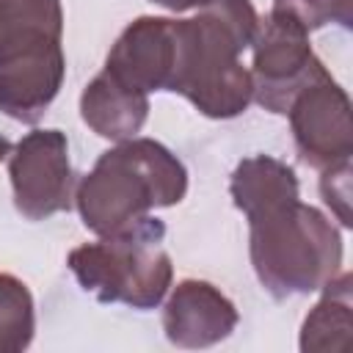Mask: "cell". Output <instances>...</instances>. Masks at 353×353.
<instances>
[{
    "label": "cell",
    "instance_id": "6da1fadb",
    "mask_svg": "<svg viewBox=\"0 0 353 353\" xmlns=\"http://www.w3.org/2000/svg\"><path fill=\"white\" fill-rule=\"evenodd\" d=\"M188 193L182 160L154 138H127L102 152L80 179L74 204L97 237L110 234L157 207H174Z\"/></svg>",
    "mask_w": 353,
    "mask_h": 353
},
{
    "label": "cell",
    "instance_id": "7a4b0ae2",
    "mask_svg": "<svg viewBox=\"0 0 353 353\" xmlns=\"http://www.w3.org/2000/svg\"><path fill=\"white\" fill-rule=\"evenodd\" d=\"M248 254L259 284L279 301L317 292L342 270L339 229L301 199L248 215Z\"/></svg>",
    "mask_w": 353,
    "mask_h": 353
},
{
    "label": "cell",
    "instance_id": "3957f363",
    "mask_svg": "<svg viewBox=\"0 0 353 353\" xmlns=\"http://www.w3.org/2000/svg\"><path fill=\"white\" fill-rule=\"evenodd\" d=\"M165 223L143 215L97 243L69 251L66 265L77 284L102 303H127L132 309H154L174 279L165 251Z\"/></svg>",
    "mask_w": 353,
    "mask_h": 353
},
{
    "label": "cell",
    "instance_id": "277c9868",
    "mask_svg": "<svg viewBox=\"0 0 353 353\" xmlns=\"http://www.w3.org/2000/svg\"><path fill=\"white\" fill-rule=\"evenodd\" d=\"M245 47L218 19L199 11L176 19V63L168 91L182 94L207 119H234L251 105V72L243 66Z\"/></svg>",
    "mask_w": 353,
    "mask_h": 353
},
{
    "label": "cell",
    "instance_id": "5b68a950",
    "mask_svg": "<svg viewBox=\"0 0 353 353\" xmlns=\"http://www.w3.org/2000/svg\"><path fill=\"white\" fill-rule=\"evenodd\" d=\"M251 47V99L270 113L287 116L295 94L328 74L325 63L309 44V30L284 14L270 11L259 19Z\"/></svg>",
    "mask_w": 353,
    "mask_h": 353
},
{
    "label": "cell",
    "instance_id": "8992f818",
    "mask_svg": "<svg viewBox=\"0 0 353 353\" xmlns=\"http://www.w3.org/2000/svg\"><path fill=\"white\" fill-rule=\"evenodd\" d=\"M14 207L28 221L66 212L74 199L69 141L61 130H33L8 154Z\"/></svg>",
    "mask_w": 353,
    "mask_h": 353
},
{
    "label": "cell",
    "instance_id": "52a82bcc",
    "mask_svg": "<svg viewBox=\"0 0 353 353\" xmlns=\"http://www.w3.org/2000/svg\"><path fill=\"white\" fill-rule=\"evenodd\" d=\"M298 157L309 168H328L350 160L353 154V121L350 99L345 88L328 74L301 88L287 110Z\"/></svg>",
    "mask_w": 353,
    "mask_h": 353
},
{
    "label": "cell",
    "instance_id": "ba28073f",
    "mask_svg": "<svg viewBox=\"0 0 353 353\" xmlns=\"http://www.w3.org/2000/svg\"><path fill=\"white\" fill-rule=\"evenodd\" d=\"M176 63V19L138 17L110 47L105 72L135 91H168Z\"/></svg>",
    "mask_w": 353,
    "mask_h": 353
},
{
    "label": "cell",
    "instance_id": "9c48e42d",
    "mask_svg": "<svg viewBox=\"0 0 353 353\" xmlns=\"http://www.w3.org/2000/svg\"><path fill=\"white\" fill-rule=\"evenodd\" d=\"M237 306L210 281H179L163 306V331L171 345L199 350L223 342L237 328Z\"/></svg>",
    "mask_w": 353,
    "mask_h": 353
},
{
    "label": "cell",
    "instance_id": "30bf717a",
    "mask_svg": "<svg viewBox=\"0 0 353 353\" xmlns=\"http://www.w3.org/2000/svg\"><path fill=\"white\" fill-rule=\"evenodd\" d=\"M63 74V47L0 66V110L14 121L36 124L58 97Z\"/></svg>",
    "mask_w": 353,
    "mask_h": 353
},
{
    "label": "cell",
    "instance_id": "8fae6325",
    "mask_svg": "<svg viewBox=\"0 0 353 353\" xmlns=\"http://www.w3.org/2000/svg\"><path fill=\"white\" fill-rule=\"evenodd\" d=\"M61 0H0V66L61 47Z\"/></svg>",
    "mask_w": 353,
    "mask_h": 353
},
{
    "label": "cell",
    "instance_id": "7c38bea8",
    "mask_svg": "<svg viewBox=\"0 0 353 353\" xmlns=\"http://www.w3.org/2000/svg\"><path fill=\"white\" fill-rule=\"evenodd\" d=\"M80 116L99 138L119 143L141 132L149 116V94L119 83L102 69L80 94Z\"/></svg>",
    "mask_w": 353,
    "mask_h": 353
},
{
    "label": "cell",
    "instance_id": "4fadbf2b",
    "mask_svg": "<svg viewBox=\"0 0 353 353\" xmlns=\"http://www.w3.org/2000/svg\"><path fill=\"white\" fill-rule=\"evenodd\" d=\"M350 273L339 270L320 290V301L303 317L301 325V350L303 353H345L353 339V298H350Z\"/></svg>",
    "mask_w": 353,
    "mask_h": 353
},
{
    "label": "cell",
    "instance_id": "5bb4252c",
    "mask_svg": "<svg viewBox=\"0 0 353 353\" xmlns=\"http://www.w3.org/2000/svg\"><path fill=\"white\" fill-rule=\"evenodd\" d=\"M229 193L234 207L248 218L254 212H262L273 204L301 199L298 196V179L295 171L270 154H254L237 163L229 179Z\"/></svg>",
    "mask_w": 353,
    "mask_h": 353
},
{
    "label": "cell",
    "instance_id": "9a60e30c",
    "mask_svg": "<svg viewBox=\"0 0 353 353\" xmlns=\"http://www.w3.org/2000/svg\"><path fill=\"white\" fill-rule=\"evenodd\" d=\"M36 312L28 284L0 273V353H19L33 342Z\"/></svg>",
    "mask_w": 353,
    "mask_h": 353
},
{
    "label": "cell",
    "instance_id": "2e32d148",
    "mask_svg": "<svg viewBox=\"0 0 353 353\" xmlns=\"http://www.w3.org/2000/svg\"><path fill=\"white\" fill-rule=\"evenodd\" d=\"M273 11L295 19L303 30H317L331 22L350 28L353 22V0H273Z\"/></svg>",
    "mask_w": 353,
    "mask_h": 353
},
{
    "label": "cell",
    "instance_id": "e0dca14e",
    "mask_svg": "<svg viewBox=\"0 0 353 353\" xmlns=\"http://www.w3.org/2000/svg\"><path fill=\"white\" fill-rule=\"evenodd\" d=\"M199 11L210 14L226 30H232V36L243 47H251V41L256 36V28H259V14H256L251 0H207Z\"/></svg>",
    "mask_w": 353,
    "mask_h": 353
},
{
    "label": "cell",
    "instance_id": "ac0fdd59",
    "mask_svg": "<svg viewBox=\"0 0 353 353\" xmlns=\"http://www.w3.org/2000/svg\"><path fill=\"white\" fill-rule=\"evenodd\" d=\"M350 171H353L350 160H342V163L323 168V176H320V196L331 207V212L336 215V221L342 226H353V218H350Z\"/></svg>",
    "mask_w": 353,
    "mask_h": 353
},
{
    "label": "cell",
    "instance_id": "d6986e66",
    "mask_svg": "<svg viewBox=\"0 0 353 353\" xmlns=\"http://www.w3.org/2000/svg\"><path fill=\"white\" fill-rule=\"evenodd\" d=\"M152 3H157V6H163V8H168V11H174V14H179V11L201 8L207 0H152Z\"/></svg>",
    "mask_w": 353,
    "mask_h": 353
},
{
    "label": "cell",
    "instance_id": "ffe728a7",
    "mask_svg": "<svg viewBox=\"0 0 353 353\" xmlns=\"http://www.w3.org/2000/svg\"><path fill=\"white\" fill-rule=\"evenodd\" d=\"M11 149H14V143H11V141H8L6 135H0V163H3V160H8Z\"/></svg>",
    "mask_w": 353,
    "mask_h": 353
}]
</instances>
